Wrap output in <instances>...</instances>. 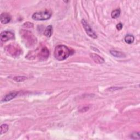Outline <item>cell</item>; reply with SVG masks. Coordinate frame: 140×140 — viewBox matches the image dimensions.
Returning <instances> with one entry per match:
<instances>
[{"label": "cell", "mask_w": 140, "mask_h": 140, "mask_svg": "<svg viewBox=\"0 0 140 140\" xmlns=\"http://www.w3.org/2000/svg\"><path fill=\"white\" fill-rule=\"evenodd\" d=\"M71 53V50L66 46L59 45L55 48L54 56L56 59L62 61L69 57Z\"/></svg>", "instance_id": "6da1fadb"}, {"label": "cell", "mask_w": 140, "mask_h": 140, "mask_svg": "<svg viewBox=\"0 0 140 140\" xmlns=\"http://www.w3.org/2000/svg\"><path fill=\"white\" fill-rule=\"evenodd\" d=\"M21 32V37L25 41L26 46L29 47L34 46L37 42L36 37L30 31L23 30Z\"/></svg>", "instance_id": "7a4b0ae2"}, {"label": "cell", "mask_w": 140, "mask_h": 140, "mask_svg": "<svg viewBox=\"0 0 140 140\" xmlns=\"http://www.w3.org/2000/svg\"><path fill=\"white\" fill-rule=\"evenodd\" d=\"M51 16H52V13L49 11L46 10L35 13L32 16V18L34 20L43 21L49 19Z\"/></svg>", "instance_id": "3957f363"}, {"label": "cell", "mask_w": 140, "mask_h": 140, "mask_svg": "<svg viewBox=\"0 0 140 140\" xmlns=\"http://www.w3.org/2000/svg\"><path fill=\"white\" fill-rule=\"evenodd\" d=\"M5 50L7 53L12 56H18L21 53V49L18 45L11 44L6 47Z\"/></svg>", "instance_id": "277c9868"}, {"label": "cell", "mask_w": 140, "mask_h": 140, "mask_svg": "<svg viewBox=\"0 0 140 140\" xmlns=\"http://www.w3.org/2000/svg\"><path fill=\"white\" fill-rule=\"evenodd\" d=\"M81 22H82V24L83 25V26L84 29H85L86 31L87 35L89 36H90V37L93 38V39H97L98 36L96 34H95V33L93 31V30L91 28V27L90 26V25H89V24L84 19H82Z\"/></svg>", "instance_id": "5b68a950"}, {"label": "cell", "mask_w": 140, "mask_h": 140, "mask_svg": "<svg viewBox=\"0 0 140 140\" xmlns=\"http://www.w3.org/2000/svg\"><path fill=\"white\" fill-rule=\"evenodd\" d=\"M13 39H14V34L11 31H3L2 32L0 35V39L3 42H6Z\"/></svg>", "instance_id": "8992f818"}, {"label": "cell", "mask_w": 140, "mask_h": 140, "mask_svg": "<svg viewBox=\"0 0 140 140\" xmlns=\"http://www.w3.org/2000/svg\"><path fill=\"white\" fill-rule=\"evenodd\" d=\"M38 58H39L40 60H47L49 55V52L48 48L46 47H42L39 50L37 54Z\"/></svg>", "instance_id": "52a82bcc"}, {"label": "cell", "mask_w": 140, "mask_h": 140, "mask_svg": "<svg viewBox=\"0 0 140 140\" xmlns=\"http://www.w3.org/2000/svg\"><path fill=\"white\" fill-rule=\"evenodd\" d=\"M90 56L91 57V58L94 60L95 62L99 63V64H102V63L105 62V60L100 55L96 54L91 53L90 54Z\"/></svg>", "instance_id": "ba28073f"}, {"label": "cell", "mask_w": 140, "mask_h": 140, "mask_svg": "<svg viewBox=\"0 0 140 140\" xmlns=\"http://www.w3.org/2000/svg\"><path fill=\"white\" fill-rule=\"evenodd\" d=\"M1 22L2 24H6L9 23L11 20L10 15L7 13H3L1 14Z\"/></svg>", "instance_id": "9c48e42d"}, {"label": "cell", "mask_w": 140, "mask_h": 140, "mask_svg": "<svg viewBox=\"0 0 140 140\" xmlns=\"http://www.w3.org/2000/svg\"><path fill=\"white\" fill-rule=\"evenodd\" d=\"M18 94V93L17 91L11 92V93H9L8 94L6 95V96L4 97L3 99L2 100V101H4V102L9 101L12 100V99H13L14 98H15L17 96Z\"/></svg>", "instance_id": "30bf717a"}, {"label": "cell", "mask_w": 140, "mask_h": 140, "mask_svg": "<svg viewBox=\"0 0 140 140\" xmlns=\"http://www.w3.org/2000/svg\"><path fill=\"white\" fill-rule=\"evenodd\" d=\"M53 28L52 25H49L48 26H47L45 30H44L43 34L44 35L46 36L47 37H50L52 36L53 34Z\"/></svg>", "instance_id": "8fae6325"}, {"label": "cell", "mask_w": 140, "mask_h": 140, "mask_svg": "<svg viewBox=\"0 0 140 140\" xmlns=\"http://www.w3.org/2000/svg\"><path fill=\"white\" fill-rule=\"evenodd\" d=\"M110 53L116 58H125V55L122 53L117 50H111Z\"/></svg>", "instance_id": "7c38bea8"}, {"label": "cell", "mask_w": 140, "mask_h": 140, "mask_svg": "<svg viewBox=\"0 0 140 140\" xmlns=\"http://www.w3.org/2000/svg\"><path fill=\"white\" fill-rule=\"evenodd\" d=\"M134 40L135 38L132 35H127L124 38V41L125 43L128 44H132L134 42Z\"/></svg>", "instance_id": "4fadbf2b"}, {"label": "cell", "mask_w": 140, "mask_h": 140, "mask_svg": "<svg viewBox=\"0 0 140 140\" xmlns=\"http://www.w3.org/2000/svg\"><path fill=\"white\" fill-rule=\"evenodd\" d=\"M120 14V9H116L113 10L112 13H111V17L112 18H114V19H116L117 18H118L119 17Z\"/></svg>", "instance_id": "5bb4252c"}, {"label": "cell", "mask_w": 140, "mask_h": 140, "mask_svg": "<svg viewBox=\"0 0 140 140\" xmlns=\"http://www.w3.org/2000/svg\"><path fill=\"white\" fill-rule=\"evenodd\" d=\"M13 79L17 82H21L27 79V77L25 76H16L14 77Z\"/></svg>", "instance_id": "9a60e30c"}, {"label": "cell", "mask_w": 140, "mask_h": 140, "mask_svg": "<svg viewBox=\"0 0 140 140\" xmlns=\"http://www.w3.org/2000/svg\"><path fill=\"white\" fill-rule=\"evenodd\" d=\"M8 130V125L7 124H2L1 126V135L7 132Z\"/></svg>", "instance_id": "2e32d148"}, {"label": "cell", "mask_w": 140, "mask_h": 140, "mask_svg": "<svg viewBox=\"0 0 140 140\" xmlns=\"http://www.w3.org/2000/svg\"><path fill=\"white\" fill-rule=\"evenodd\" d=\"M139 132H133V133H132L131 135V138H132V139H139L140 138V136H139Z\"/></svg>", "instance_id": "e0dca14e"}, {"label": "cell", "mask_w": 140, "mask_h": 140, "mask_svg": "<svg viewBox=\"0 0 140 140\" xmlns=\"http://www.w3.org/2000/svg\"><path fill=\"white\" fill-rule=\"evenodd\" d=\"M23 26L25 27L26 28H33L34 26V24L31 23L30 22H26L25 23L24 25H23Z\"/></svg>", "instance_id": "ac0fdd59"}, {"label": "cell", "mask_w": 140, "mask_h": 140, "mask_svg": "<svg viewBox=\"0 0 140 140\" xmlns=\"http://www.w3.org/2000/svg\"><path fill=\"white\" fill-rule=\"evenodd\" d=\"M122 87H110V88L108 89V90H110L111 91H116V90H118L119 89H122Z\"/></svg>", "instance_id": "d6986e66"}, {"label": "cell", "mask_w": 140, "mask_h": 140, "mask_svg": "<svg viewBox=\"0 0 140 140\" xmlns=\"http://www.w3.org/2000/svg\"><path fill=\"white\" fill-rule=\"evenodd\" d=\"M116 28H117V29L118 30V31H120L123 28V25L122 23H119L116 26Z\"/></svg>", "instance_id": "ffe728a7"}, {"label": "cell", "mask_w": 140, "mask_h": 140, "mask_svg": "<svg viewBox=\"0 0 140 140\" xmlns=\"http://www.w3.org/2000/svg\"><path fill=\"white\" fill-rule=\"evenodd\" d=\"M89 109V108L88 107H84L83 109H82V110L80 111V112H87Z\"/></svg>", "instance_id": "44dd1931"}]
</instances>
